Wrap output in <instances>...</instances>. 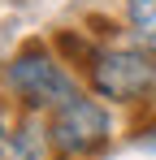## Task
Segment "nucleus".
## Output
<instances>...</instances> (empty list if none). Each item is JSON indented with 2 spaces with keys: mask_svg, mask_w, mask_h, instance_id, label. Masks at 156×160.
I'll list each match as a JSON object with an SVG mask.
<instances>
[{
  "mask_svg": "<svg viewBox=\"0 0 156 160\" xmlns=\"http://www.w3.org/2000/svg\"><path fill=\"white\" fill-rule=\"evenodd\" d=\"M126 13H130V22L139 26V35L143 30H156V0H130Z\"/></svg>",
  "mask_w": 156,
  "mask_h": 160,
  "instance_id": "nucleus-4",
  "label": "nucleus"
},
{
  "mask_svg": "<svg viewBox=\"0 0 156 160\" xmlns=\"http://www.w3.org/2000/svg\"><path fill=\"white\" fill-rule=\"evenodd\" d=\"M91 87L104 100L134 104L156 91V56L143 48H113L91 61Z\"/></svg>",
  "mask_w": 156,
  "mask_h": 160,
  "instance_id": "nucleus-1",
  "label": "nucleus"
},
{
  "mask_svg": "<svg viewBox=\"0 0 156 160\" xmlns=\"http://www.w3.org/2000/svg\"><path fill=\"white\" fill-rule=\"evenodd\" d=\"M9 87H13L30 108H61V104H70L78 95L74 82L61 74V65L48 61L39 48H26V52L9 65Z\"/></svg>",
  "mask_w": 156,
  "mask_h": 160,
  "instance_id": "nucleus-2",
  "label": "nucleus"
},
{
  "mask_svg": "<svg viewBox=\"0 0 156 160\" xmlns=\"http://www.w3.org/2000/svg\"><path fill=\"white\" fill-rule=\"evenodd\" d=\"M48 134H52V143H56V152H65V156H91L96 147L108 143L113 126H108V112H104L96 100L74 95L70 104L56 108Z\"/></svg>",
  "mask_w": 156,
  "mask_h": 160,
  "instance_id": "nucleus-3",
  "label": "nucleus"
},
{
  "mask_svg": "<svg viewBox=\"0 0 156 160\" xmlns=\"http://www.w3.org/2000/svg\"><path fill=\"white\" fill-rule=\"evenodd\" d=\"M139 48L156 56V30H143V35H139Z\"/></svg>",
  "mask_w": 156,
  "mask_h": 160,
  "instance_id": "nucleus-5",
  "label": "nucleus"
},
{
  "mask_svg": "<svg viewBox=\"0 0 156 160\" xmlns=\"http://www.w3.org/2000/svg\"><path fill=\"white\" fill-rule=\"evenodd\" d=\"M0 134H4V112H0Z\"/></svg>",
  "mask_w": 156,
  "mask_h": 160,
  "instance_id": "nucleus-7",
  "label": "nucleus"
},
{
  "mask_svg": "<svg viewBox=\"0 0 156 160\" xmlns=\"http://www.w3.org/2000/svg\"><path fill=\"white\" fill-rule=\"evenodd\" d=\"M139 143H143V147H148V152H156V126H152V130H148V134H143V138H139Z\"/></svg>",
  "mask_w": 156,
  "mask_h": 160,
  "instance_id": "nucleus-6",
  "label": "nucleus"
}]
</instances>
